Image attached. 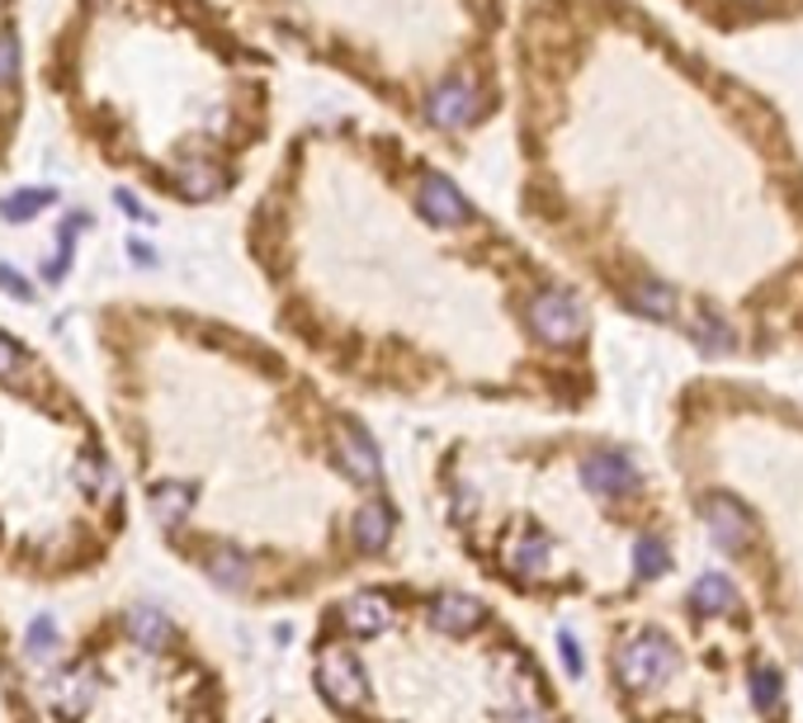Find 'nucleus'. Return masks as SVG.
I'll return each mask as SVG.
<instances>
[{"label":"nucleus","mask_w":803,"mask_h":723,"mask_svg":"<svg viewBox=\"0 0 803 723\" xmlns=\"http://www.w3.org/2000/svg\"><path fill=\"white\" fill-rule=\"evenodd\" d=\"M614 671H620V681L628 690H657L671 681L676 671V643L661 638V634H638L634 643H624L620 648V663H614Z\"/></svg>","instance_id":"1"},{"label":"nucleus","mask_w":803,"mask_h":723,"mask_svg":"<svg viewBox=\"0 0 803 723\" xmlns=\"http://www.w3.org/2000/svg\"><path fill=\"white\" fill-rule=\"evenodd\" d=\"M317 686L331 704H341V710H365L369 704V676L359 667L355 653L345 648H326L322 663H317Z\"/></svg>","instance_id":"2"},{"label":"nucleus","mask_w":803,"mask_h":723,"mask_svg":"<svg viewBox=\"0 0 803 723\" xmlns=\"http://www.w3.org/2000/svg\"><path fill=\"white\" fill-rule=\"evenodd\" d=\"M581 482H587L595 497H624V492H634L638 487V468L628 464L624 454L601 449V454H591V459L581 464Z\"/></svg>","instance_id":"3"},{"label":"nucleus","mask_w":803,"mask_h":723,"mask_svg":"<svg viewBox=\"0 0 803 723\" xmlns=\"http://www.w3.org/2000/svg\"><path fill=\"white\" fill-rule=\"evenodd\" d=\"M704 525H709V534L723 544V548H733V554H743V548L751 544V515L737 507V501H728V497H709L704 501Z\"/></svg>","instance_id":"4"},{"label":"nucleus","mask_w":803,"mask_h":723,"mask_svg":"<svg viewBox=\"0 0 803 723\" xmlns=\"http://www.w3.org/2000/svg\"><path fill=\"white\" fill-rule=\"evenodd\" d=\"M345 629L350 634H359V638H373V634H383V629L392 624V601L383 591H355L350 601H345Z\"/></svg>","instance_id":"5"},{"label":"nucleus","mask_w":803,"mask_h":723,"mask_svg":"<svg viewBox=\"0 0 803 723\" xmlns=\"http://www.w3.org/2000/svg\"><path fill=\"white\" fill-rule=\"evenodd\" d=\"M487 610L472 601V596H459V591H439L431 601V624L439 634H472L482 624Z\"/></svg>","instance_id":"6"},{"label":"nucleus","mask_w":803,"mask_h":723,"mask_svg":"<svg viewBox=\"0 0 803 723\" xmlns=\"http://www.w3.org/2000/svg\"><path fill=\"white\" fill-rule=\"evenodd\" d=\"M336 454H341V464L350 468V478L355 482H378V449L369 445V435L359 431V426H341L336 431Z\"/></svg>","instance_id":"7"},{"label":"nucleus","mask_w":803,"mask_h":723,"mask_svg":"<svg viewBox=\"0 0 803 723\" xmlns=\"http://www.w3.org/2000/svg\"><path fill=\"white\" fill-rule=\"evenodd\" d=\"M47 696H53V710L62 719H81L94 700V676L81 667V671H62V681L47 686Z\"/></svg>","instance_id":"8"},{"label":"nucleus","mask_w":803,"mask_h":723,"mask_svg":"<svg viewBox=\"0 0 803 723\" xmlns=\"http://www.w3.org/2000/svg\"><path fill=\"white\" fill-rule=\"evenodd\" d=\"M71 478H76V487H81L90 501H114L119 497V474L109 468L104 454H94V449H86L81 459H76Z\"/></svg>","instance_id":"9"},{"label":"nucleus","mask_w":803,"mask_h":723,"mask_svg":"<svg viewBox=\"0 0 803 723\" xmlns=\"http://www.w3.org/2000/svg\"><path fill=\"white\" fill-rule=\"evenodd\" d=\"M189 501H194V492H189L185 482H156L152 487V515L161 521L166 530H176L185 515H189Z\"/></svg>","instance_id":"10"},{"label":"nucleus","mask_w":803,"mask_h":723,"mask_svg":"<svg viewBox=\"0 0 803 723\" xmlns=\"http://www.w3.org/2000/svg\"><path fill=\"white\" fill-rule=\"evenodd\" d=\"M733 605H737V591L714 572L690 587V610H695V615H723V610H733Z\"/></svg>","instance_id":"11"},{"label":"nucleus","mask_w":803,"mask_h":723,"mask_svg":"<svg viewBox=\"0 0 803 723\" xmlns=\"http://www.w3.org/2000/svg\"><path fill=\"white\" fill-rule=\"evenodd\" d=\"M388 534H392V511L388 507H359V515H355V544L365 548V554H378V548L388 544Z\"/></svg>","instance_id":"12"},{"label":"nucleus","mask_w":803,"mask_h":723,"mask_svg":"<svg viewBox=\"0 0 803 723\" xmlns=\"http://www.w3.org/2000/svg\"><path fill=\"white\" fill-rule=\"evenodd\" d=\"M129 634H133V643H142V648H166L170 643V620L161 615V610H152V605H137L133 615H129Z\"/></svg>","instance_id":"13"},{"label":"nucleus","mask_w":803,"mask_h":723,"mask_svg":"<svg viewBox=\"0 0 803 723\" xmlns=\"http://www.w3.org/2000/svg\"><path fill=\"white\" fill-rule=\"evenodd\" d=\"M501 558H506V568L515 577H534L548 563V544H544V534H534V540H511L501 548Z\"/></svg>","instance_id":"14"},{"label":"nucleus","mask_w":803,"mask_h":723,"mask_svg":"<svg viewBox=\"0 0 803 723\" xmlns=\"http://www.w3.org/2000/svg\"><path fill=\"white\" fill-rule=\"evenodd\" d=\"M209 577L218 581V587H246L250 568H246V558L236 554V548H218V554L209 558Z\"/></svg>","instance_id":"15"},{"label":"nucleus","mask_w":803,"mask_h":723,"mask_svg":"<svg viewBox=\"0 0 803 723\" xmlns=\"http://www.w3.org/2000/svg\"><path fill=\"white\" fill-rule=\"evenodd\" d=\"M43 203H53V190H20L0 203V218H5V223H24V218L43 213Z\"/></svg>","instance_id":"16"},{"label":"nucleus","mask_w":803,"mask_h":723,"mask_svg":"<svg viewBox=\"0 0 803 723\" xmlns=\"http://www.w3.org/2000/svg\"><path fill=\"white\" fill-rule=\"evenodd\" d=\"M634 563H638L643 577H661V572L671 568V554H667V548H661L657 540H643V544L634 548Z\"/></svg>","instance_id":"17"},{"label":"nucleus","mask_w":803,"mask_h":723,"mask_svg":"<svg viewBox=\"0 0 803 723\" xmlns=\"http://www.w3.org/2000/svg\"><path fill=\"white\" fill-rule=\"evenodd\" d=\"M24 648L34 653V657H47V653H53V648H57V629H53V620H47V615H38L34 624H29V634H24Z\"/></svg>","instance_id":"18"},{"label":"nucleus","mask_w":803,"mask_h":723,"mask_svg":"<svg viewBox=\"0 0 803 723\" xmlns=\"http://www.w3.org/2000/svg\"><path fill=\"white\" fill-rule=\"evenodd\" d=\"M20 76V38L14 29H0V86H10Z\"/></svg>","instance_id":"19"},{"label":"nucleus","mask_w":803,"mask_h":723,"mask_svg":"<svg viewBox=\"0 0 803 723\" xmlns=\"http://www.w3.org/2000/svg\"><path fill=\"white\" fill-rule=\"evenodd\" d=\"M751 686H756V704H761L766 714H776V710H780V676L766 667V671H756Z\"/></svg>","instance_id":"20"},{"label":"nucleus","mask_w":803,"mask_h":723,"mask_svg":"<svg viewBox=\"0 0 803 723\" xmlns=\"http://www.w3.org/2000/svg\"><path fill=\"white\" fill-rule=\"evenodd\" d=\"M20 369H24V345L0 332V379H14Z\"/></svg>","instance_id":"21"},{"label":"nucleus","mask_w":803,"mask_h":723,"mask_svg":"<svg viewBox=\"0 0 803 723\" xmlns=\"http://www.w3.org/2000/svg\"><path fill=\"white\" fill-rule=\"evenodd\" d=\"M0 289H5V293H14V298H24V303H29V298H34V289H29V285H24V279L14 275V270H5V265H0Z\"/></svg>","instance_id":"22"},{"label":"nucleus","mask_w":803,"mask_h":723,"mask_svg":"<svg viewBox=\"0 0 803 723\" xmlns=\"http://www.w3.org/2000/svg\"><path fill=\"white\" fill-rule=\"evenodd\" d=\"M558 643H562V663H567V671L581 676V648H577V638H572V634H558Z\"/></svg>","instance_id":"23"},{"label":"nucleus","mask_w":803,"mask_h":723,"mask_svg":"<svg viewBox=\"0 0 803 723\" xmlns=\"http://www.w3.org/2000/svg\"><path fill=\"white\" fill-rule=\"evenodd\" d=\"M506 723H548L544 714H534V710H520V714H511Z\"/></svg>","instance_id":"24"}]
</instances>
